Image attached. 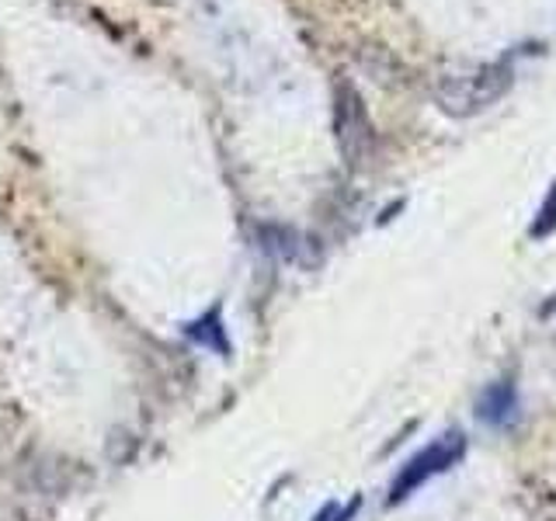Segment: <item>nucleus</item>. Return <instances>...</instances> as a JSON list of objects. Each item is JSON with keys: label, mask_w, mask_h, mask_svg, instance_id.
Masks as SVG:
<instances>
[{"label": "nucleus", "mask_w": 556, "mask_h": 521, "mask_svg": "<svg viewBox=\"0 0 556 521\" xmlns=\"http://www.w3.org/2000/svg\"><path fill=\"white\" fill-rule=\"evenodd\" d=\"M515 410H518V390H515V382H508V379L494 382V386L480 396V407H477V414L483 417L486 424H508L515 417Z\"/></svg>", "instance_id": "20e7f679"}, {"label": "nucleus", "mask_w": 556, "mask_h": 521, "mask_svg": "<svg viewBox=\"0 0 556 521\" xmlns=\"http://www.w3.org/2000/svg\"><path fill=\"white\" fill-rule=\"evenodd\" d=\"M466 456V439L459 431H448L442 434V439H434L431 445H425L421 452H414V456L400 466V473L390 486V504H400L407 500L410 494H417L428 480L448 473L452 466H456L459 459Z\"/></svg>", "instance_id": "f03ea898"}, {"label": "nucleus", "mask_w": 556, "mask_h": 521, "mask_svg": "<svg viewBox=\"0 0 556 521\" xmlns=\"http://www.w3.org/2000/svg\"><path fill=\"white\" fill-rule=\"evenodd\" d=\"M185 338L199 347H208V352H219V355H230V338H226V323H223V313L219 309H208L205 317L191 320L185 327Z\"/></svg>", "instance_id": "39448f33"}, {"label": "nucleus", "mask_w": 556, "mask_h": 521, "mask_svg": "<svg viewBox=\"0 0 556 521\" xmlns=\"http://www.w3.org/2000/svg\"><path fill=\"white\" fill-rule=\"evenodd\" d=\"M515 74L508 63H486L480 69L466 77H452L448 84H442L439 101L448 115H473L491 109L497 98H504L511 91Z\"/></svg>", "instance_id": "f257e3e1"}, {"label": "nucleus", "mask_w": 556, "mask_h": 521, "mask_svg": "<svg viewBox=\"0 0 556 521\" xmlns=\"http://www.w3.org/2000/svg\"><path fill=\"white\" fill-rule=\"evenodd\" d=\"M261 247H265L268 254L275 257H286V260H295L303 251V243H300V233H292L286 230V226H261Z\"/></svg>", "instance_id": "423d86ee"}, {"label": "nucleus", "mask_w": 556, "mask_h": 521, "mask_svg": "<svg viewBox=\"0 0 556 521\" xmlns=\"http://www.w3.org/2000/svg\"><path fill=\"white\" fill-rule=\"evenodd\" d=\"M529 233H532V240H546L549 233H556V181L549 188V195L543 199V205H539Z\"/></svg>", "instance_id": "0eeeda50"}, {"label": "nucleus", "mask_w": 556, "mask_h": 521, "mask_svg": "<svg viewBox=\"0 0 556 521\" xmlns=\"http://www.w3.org/2000/svg\"><path fill=\"white\" fill-rule=\"evenodd\" d=\"M338 511H341V508H338L334 500H330L327 508H320V511H317V518H313V521H338Z\"/></svg>", "instance_id": "6e6552de"}, {"label": "nucleus", "mask_w": 556, "mask_h": 521, "mask_svg": "<svg viewBox=\"0 0 556 521\" xmlns=\"http://www.w3.org/2000/svg\"><path fill=\"white\" fill-rule=\"evenodd\" d=\"M334 129H338V143H341V153L348 156V164H362L365 156L372 153L369 115L362 109L358 91L348 84L338 87V98H334Z\"/></svg>", "instance_id": "7ed1b4c3"}]
</instances>
